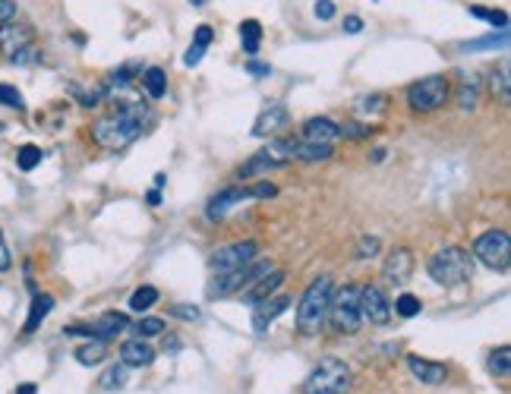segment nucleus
Returning <instances> with one entry per match:
<instances>
[{
  "instance_id": "09e8293b",
  "label": "nucleus",
  "mask_w": 511,
  "mask_h": 394,
  "mask_svg": "<svg viewBox=\"0 0 511 394\" xmlns=\"http://www.w3.org/2000/svg\"><path fill=\"white\" fill-rule=\"evenodd\" d=\"M212 38H215V32L208 26H199L196 28V38L193 42H199V44H212Z\"/></svg>"
},
{
  "instance_id": "58836bf2",
  "label": "nucleus",
  "mask_w": 511,
  "mask_h": 394,
  "mask_svg": "<svg viewBox=\"0 0 511 394\" xmlns=\"http://www.w3.org/2000/svg\"><path fill=\"white\" fill-rule=\"evenodd\" d=\"M249 189V199H272V196H278V187L269 181L256 183V187H247Z\"/></svg>"
},
{
  "instance_id": "c85d7f7f",
  "label": "nucleus",
  "mask_w": 511,
  "mask_h": 394,
  "mask_svg": "<svg viewBox=\"0 0 511 394\" xmlns=\"http://www.w3.org/2000/svg\"><path fill=\"white\" fill-rule=\"evenodd\" d=\"M104 357H108L104 341H92V344H85L77 350V363H83V366H95V363H101Z\"/></svg>"
},
{
  "instance_id": "20e7f679",
  "label": "nucleus",
  "mask_w": 511,
  "mask_h": 394,
  "mask_svg": "<svg viewBox=\"0 0 511 394\" xmlns=\"http://www.w3.org/2000/svg\"><path fill=\"white\" fill-rule=\"evenodd\" d=\"M325 322H332V328L341 334L360 332L363 316H360V287L357 284H345L338 293H332V300H328V318H325Z\"/></svg>"
},
{
  "instance_id": "6e6552de",
  "label": "nucleus",
  "mask_w": 511,
  "mask_h": 394,
  "mask_svg": "<svg viewBox=\"0 0 511 394\" xmlns=\"http://www.w3.org/2000/svg\"><path fill=\"white\" fill-rule=\"evenodd\" d=\"M449 92H451V85L445 76H426L408 89V104L420 114H433L449 101Z\"/></svg>"
},
{
  "instance_id": "a18cd8bd",
  "label": "nucleus",
  "mask_w": 511,
  "mask_h": 394,
  "mask_svg": "<svg viewBox=\"0 0 511 394\" xmlns=\"http://www.w3.org/2000/svg\"><path fill=\"white\" fill-rule=\"evenodd\" d=\"M16 16V4L13 0H0V22H10Z\"/></svg>"
},
{
  "instance_id": "4468645a",
  "label": "nucleus",
  "mask_w": 511,
  "mask_h": 394,
  "mask_svg": "<svg viewBox=\"0 0 511 394\" xmlns=\"http://www.w3.org/2000/svg\"><path fill=\"white\" fill-rule=\"evenodd\" d=\"M341 139V126L328 117H312L304 124V142H322V146H335Z\"/></svg>"
},
{
  "instance_id": "f257e3e1",
  "label": "nucleus",
  "mask_w": 511,
  "mask_h": 394,
  "mask_svg": "<svg viewBox=\"0 0 511 394\" xmlns=\"http://www.w3.org/2000/svg\"><path fill=\"white\" fill-rule=\"evenodd\" d=\"M142 124H145V108L124 104V108H118L114 114H108V117H101L92 126V139L101 149H108V152H120V149H126L130 142H136L142 136L145 130Z\"/></svg>"
},
{
  "instance_id": "c03bdc74",
  "label": "nucleus",
  "mask_w": 511,
  "mask_h": 394,
  "mask_svg": "<svg viewBox=\"0 0 511 394\" xmlns=\"http://www.w3.org/2000/svg\"><path fill=\"white\" fill-rule=\"evenodd\" d=\"M10 249H7V240H4V230H0V271H7L10 269Z\"/></svg>"
},
{
  "instance_id": "864d4df0",
  "label": "nucleus",
  "mask_w": 511,
  "mask_h": 394,
  "mask_svg": "<svg viewBox=\"0 0 511 394\" xmlns=\"http://www.w3.org/2000/svg\"><path fill=\"white\" fill-rule=\"evenodd\" d=\"M193 4H196V7H202V4H206V0H193Z\"/></svg>"
},
{
  "instance_id": "5701e85b",
  "label": "nucleus",
  "mask_w": 511,
  "mask_h": 394,
  "mask_svg": "<svg viewBox=\"0 0 511 394\" xmlns=\"http://www.w3.org/2000/svg\"><path fill=\"white\" fill-rule=\"evenodd\" d=\"M240 42H243V51L249 57L259 54V42H263V26L256 20H243L240 22Z\"/></svg>"
},
{
  "instance_id": "72a5a7b5",
  "label": "nucleus",
  "mask_w": 511,
  "mask_h": 394,
  "mask_svg": "<svg viewBox=\"0 0 511 394\" xmlns=\"http://www.w3.org/2000/svg\"><path fill=\"white\" fill-rule=\"evenodd\" d=\"M126 385V366L120 363V366H111L108 373L101 375V388L104 391H114V388H124Z\"/></svg>"
},
{
  "instance_id": "7ed1b4c3",
  "label": "nucleus",
  "mask_w": 511,
  "mask_h": 394,
  "mask_svg": "<svg viewBox=\"0 0 511 394\" xmlns=\"http://www.w3.org/2000/svg\"><path fill=\"white\" fill-rule=\"evenodd\" d=\"M426 271L442 287H461V284H467L474 277V256L461 246H445L439 253H433V259L426 262Z\"/></svg>"
},
{
  "instance_id": "4c0bfd02",
  "label": "nucleus",
  "mask_w": 511,
  "mask_h": 394,
  "mask_svg": "<svg viewBox=\"0 0 511 394\" xmlns=\"http://www.w3.org/2000/svg\"><path fill=\"white\" fill-rule=\"evenodd\" d=\"M0 104H7L13 111H22V108H26V101H22V95L13 89V85H0Z\"/></svg>"
},
{
  "instance_id": "423d86ee",
  "label": "nucleus",
  "mask_w": 511,
  "mask_h": 394,
  "mask_svg": "<svg viewBox=\"0 0 511 394\" xmlns=\"http://www.w3.org/2000/svg\"><path fill=\"white\" fill-rule=\"evenodd\" d=\"M272 271V262H249L243 269H234V271H222V275H215V281L208 284V297H231V293H240L247 291L249 284L259 281L263 275Z\"/></svg>"
},
{
  "instance_id": "bb28decb",
  "label": "nucleus",
  "mask_w": 511,
  "mask_h": 394,
  "mask_svg": "<svg viewBox=\"0 0 511 394\" xmlns=\"http://www.w3.org/2000/svg\"><path fill=\"white\" fill-rule=\"evenodd\" d=\"M300 161H328L332 158V146H322V142H297V155Z\"/></svg>"
},
{
  "instance_id": "473e14b6",
  "label": "nucleus",
  "mask_w": 511,
  "mask_h": 394,
  "mask_svg": "<svg viewBox=\"0 0 511 394\" xmlns=\"http://www.w3.org/2000/svg\"><path fill=\"white\" fill-rule=\"evenodd\" d=\"M16 165H20L22 171H35V167L42 165V149H38V146H22L20 155H16Z\"/></svg>"
},
{
  "instance_id": "a878e982",
  "label": "nucleus",
  "mask_w": 511,
  "mask_h": 394,
  "mask_svg": "<svg viewBox=\"0 0 511 394\" xmlns=\"http://www.w3.org/2000/svg\"><path fill=\"white\" fill-rule=\"evenodd\" d=\"M508 44V28H499V35H486V38H474V42H464L461 51H492V48H505Z\"/></svg>"
},
{
  "instance_id": "f3484780",
  "label": "nucleus",
  "mask_w": 511,
  "mask_h": 394,
  "mask_svg": "<svg viewBox=\"0 0 511 394\" xmlns=\"http://www.w3.org/2000/svg\"><path fill=\"white\" fill-rule=\"evenodd\" d=\"M120 363H124V366H136V369L152 366L155 350L136 334V338H130V341H124V344H120Z\"/></svg>"
},
{
  "instance_id": "e433bc0d",
  "label": "nucleus",
  "mask_w": 511,
  "mask_h": 394,
  "mask_svg": "<svg viewBox=\"0 0 511 394\" xmlns=\"http://www.w3.org/2000/svg\"><path fill=\"white\" fill-rule=\"evenodd\" d=\"M379 249H382L379 237H363V240L357 243V256L360 259H373V256H379Z\"/></svg>"
},
{
  "instance_id": "4be33fe9",
  "label": "nucleus",
  "mask_w": 511,
  "mask_h": 394,
  "mask_svg": "<svg viewBox=\"0 0 511 394\" xmlns=\"http://www.w3.org/2000/svg\"><path fill=\"white\" fill-rule=\"evenodd\" d=\"M275 167H281V161H278L275 155L265 149V152H256L253 158H249L247 165L240 167V177H259V173L275 171Z\"/></svg>"
},
{
  "instance_id": "39448f33",
  "label": "nucleus",
  "mask_w": 511,
  "mask_h": 394,
  "mask_svg": "<svg viewBox=\"0 0 511 394\" xmlns=\"http://www.w3.org/2000/svg\"><path fill=\"white\" fill-rule=\"evenodd\" d=\"M347 385H351L347 363L335 360V357H325L310 373V379L304 382V394H345Z\"/></svg>"
},
{
  "instance_id": "8fccbe9b",
  "label": "nucleus",
  "mask_w": 511,
  "mask_h": 394,
  "mask_svg": "<svg viewBox=\"0 0 511 394\" xmlns=\"http://www.w3.org/2000/svg\"><path fill=\"white\" fill-rule=\"evenodd\" d=\"M149 205H161V193H158V189H152V193H149Z\"/></svg>"
},
{
  "instance_id": "de8ad7c7",
  "label": "nucleus",
  "mask_w": 511,
  "mask_h": 394,
  "mask_svg": "<svg viewBox=\"0 0 511 394\" xmlns=\"http://www.w3.org/2000/svg\"><path fill=\"white\" fill-rule=\"evenodd\" d=\"M345 32H347V35L363 32V20H360V16H347V20H345Z\"/></svg>"
},
{
  "instance_id": "c9c22d12",
  "label": "nucleus",
  "mask_w": 511,
  "mask_h": 394,
  "mask_svg": "<svg viewBox=\"0 0 511 394\" xmlns=\"http://www.w3.org/2000/svg\"><path fill=\"white\" fill-rule=\"evenodd\" d=\"M470 16H477V20H486L499 28H508V13L502 10H483V7H470Z\"/></svg>"
},
{
  "instance_id": "cd10ccee",
  "label": "nucleus",
  "mask_w": 511,
  "mask_h": 394,
  "mask_svg": "<svg viewBox=\"0 0 511 394\" xmlns=\"http://www.w3.org/2000/svg\"><path fill=\"white\" fill-rule=\"evenodd\" d=\"M155 303H158V291H155L152 284H145V287L133 291V297H130V310L133 312H149Z\"/></svg>"
},
{
  "instance_id": "393cba45",
  "label": "nucleus",
  "mask_w": 511,
  "mask_h": 394,
  "mask_svg": "<svg viewBox=\"0 0 511 394\" xmlns=\"http://www.w3.org/2000/svg\"><path fill=\"white\" fill-rule=\"evenodd\" d=\"M480 101V76H467L458 89V104H461V111H474Z\"/></svg>"
},
{
  "instance_id": "79ce46f5",
  "label": "nucleus",
  "mask_w": 511,
  "mask_h": 394,
  "mask_svg": "<svg viewBox=\"0 0 511 394\" xmlns=\"http://www.w3.org/2000/svg\"><path fill=\"white\" fill-rule=\"evenodd\" d=\"M369 133H373V126H363V124L341 126V136H347V139H363V136H369Z\"/></svg>"
},
{
  "instance_id": "2f4dec72",
  "label": "nucleus",
  "mask_w": 511,
  "mask_h": 394,
  "mask_svg": "<svg viewBox=\"0 0 511 394\" xmlns=\"http://www.w3.org/2000/svg\"><path fill=\"white\" fill-rule=\"evenodd\" d=\"M136 334L139 338H155V334H161L165 332V318H155V316H145V318H139L136 326Z\"/></svg>"
},
{
  "instance_id": "2eb2a0df",
  "label": "nucleus",
  "mask_w": 511,
  "mask_h": 394,
  "mask_svg": "<svg viewBox=\"0 0 511 394\" xmlns=\"http://www.w3.org/2000/svg\"><path fill=\"white\" fill-rule=\"evenodd\" d=\"M290 310V297H269V300H263V303H256V312H253V332H259L263 334L265 328L275 322L281 312H288Z\"/></svg>"
},
{
  "instance_id": "a19ab883",
  "label": "nucleus",
  "mask_w": 511,
  "mask_h": 394,
  "mask_svg": "<svg viewBox=\"0 0 511 394\" xmlns=\"http://www.w3.org/2000/svg\"><path fill=\"white\" fill-rule=\"evenodd\" d=\"M171 316L174 318H187V322H196V318H199L202 316V312H199V306H171Z\"/></svg>"
},
{
  "instance_id": "1a4fd4ad",
  "label": "nucleus",
  "mask_w": 511,
  "mask_h": 394,
  "mask_svg": "<svg viewBox=\"0 0 511 394\" xmlns=\"http://www.w3.org/2000/svg\"><path fill=\"white\" fill-rule=\"evenodd\" d=\"M256 256H259V243H256V240L231 243V246L215 249V256H212V269L218 271V275H222V271L243 269V265H249Z\"/></svg>"
},
{
  "instance_id": "ddd939ff",
  "label": "nucleus",
  "mask_w": 511,
  "mask_h": 394,
  "mask_svg": "<svg viewBox=\"0 0 511 394\" xmlns=\"http://www.w3.org/2000/svg\"><path fill=\"white\" fill-rule=\"evenodd\" d=\"M243 199H249L247 187H231V189H222L218 196H212V202H208V208H206L208 221H222L224 214H228L234 205H240Z\"/></svg>"
},
{
  "instance_id": "9b49d317",
  "label": "nucleus",
  "mask_w": 511,
  "mask_h": 394,
  "mask_svg": "<svg viewBox=\"0 0 511 394\" xmlns=\"http://www.w3.org/2000/svg\"><path fill=\"white\" fill-rule=\"evenodd\" d=\"M130 326V318L124 316V312H104L101 318H98L92 328H83V326H69L67 334H85V338H95V341H111L118 338V334H124Z\"/></svg>"
},
{
  "instance_id": "3c124183",
  "label": "nucleus",
  "mask_w": 511,
  "mask_h": 394,
  "mask_svg": "<svg viewBox=\"0 0 511 394\" xmlns=\"http://www.w3.org/2000/svg\"><path fill=\"white\" fill-rule=\"evenodd\" d=\"M165 181H167L165 173H155V189H161V187H165Z\"/></svg>"
},
{
  "instance_id": "b1692460",
  "label": "nucleus",
  "mask_w": 511,
  "mask_h": 394,
  "mask_svg": "<svg viewBox=\"0 0 511 394\" xmlns=\"http://www.w3.org/2000/svg\"><path fill=\"white\" fill-rule=\"evenodd\" d=\"M142 85H145V92H149V98H165V92H167L165 69H161V67H149L142 73Z\"/></svg>"
},
{
  "instance_id": "f8f14e48",
  "label": "nucleus",
  "mask_w": 511,
  "mask_h": 394,
  "mask_svg": "<svg viewBox=\"0 0 511 394\" xmlns=\"http://www.w3.org/2000/svg\"><path fill=\"white\" fill-rule=\"evenodd\" d=\"M35 42V32L26 26V22H0V54L10 57L13 60L16 54H20L22 48H28V44Z\"/></svg>"
},
{
  "instance_id": "f03ea898",
  "label": "nucleus",
  "mask_w": 511,
  "mask_h": 394,
  "mask_svg": "<svg viewBox=\"0 0 511 394\" xmlns=\"http://www.w3.org/2000/svg\"><path fill=\"white\" fill-rule=\"evenodd\" d=\"M335 293V281L328 275H319L316 281L310 284L300 297V306H297V328L300 334H319V328L325 326V318H328V300Z\"/></svg>"
},
{
  "instance_id": "9d476101",
  "label": "nucleus",
  "mask_w": 511,
  "mask_h": 394,
  "mask_svg": "<svg viewBox=\"0 0 511 394\" xmlns=\"http://www.w3.org/2000/svg\"><path fill=\"white\" fill-rule=\"evenodd\" d=\"M360 316L373 322V326H388L392 322V303L382 293V287H376V284L360 287Z\"/></svg>"
},
{
  "instance_id": "ea45409f",
  "label": "nucleus",
  "mask_w": 511,
  "mask_h": 394,
  "mask_svg": "<svg viewBox=\"0 0 511 394\" xmlns=\"http://www.w3.org/2000/svg\"><path fill=\"white\" fill-rule=\"evenodd\" d=\"M206 48H208V44L193 42V44H190V51H187V57H183V63H187V67H199L202 57H206Z\"/></svg>"
},
{
  "instance_id": "6ab92c4d",
  "label": "nucleus",
  "mask_w": 511,
  "mask_h": 394,
  "mask_svg": "<svg viewBox=\"0 0 511 394\" xmlns=\"http://www.w3.org/2000/svg\"><path fill=\"white\" fill-rule=\"evenodd\" d=\"M385 277L394 284H404L414 271V256H410V249H394L392 256L385 259Z\"/></svg>"
},
{
  "instance_id": "7c9ffc66",
  "label": "nucleus",
  "mask_w": 511,
  "mask_h": 394,
  "mask_svg": "<svg viewBox=\"0 0 511 394\" xmlns=\"http://www.w3.org/2000/svg\"><path fill=\"white\" fill-rule=\"evenodd\" d=\"M420 310H423V303L414 297V293H401V297L394 300V312H398L401 318H414V316H420Z\"/></svg>"
},
{
  "instance_id": "37998d69",
  "label": "nucleus",
  "mask_w": 511,
  "mask_h": 394,
  "mask_svg": "<svg viewBox=\"0 0 511 394\" xmlns=\"http://www.w3.org/2000/svg\"><path fill=\"white\" fill-rule=\"evenodd\" d=\"M312 13H316V20H332V16H335V4H332V0H316Z\"/></svg>"
},
{
  "instance_id": "aec40b11",
  "label": "nucleus",
  "mask_w": 511,
  "mask_h": 394,
  "mask_svg": "<svg viewBox=\"0 0 511 394\" xmlns=\"http://www.w3.org/2000/svg\"><path fill=\"white\" fill-rule=\"evenodd\" d=\"M408 366H410V373L423 382V385H442V382L449 379V369H445L442 363L423 360V357H410Z\"/></svg>"
},
{
  "instance_id": "a211bd4d",
  "label": "nucleus",
  "mask_w": 511,
  "mask_h": 394,
  "mask_svg": "<svg viewBox=\"0 0 511 394\" xmlns=\"http://www.w3.org/2000/svg\"><path fill=\"white\" fill-rule=\"evenodd\" d=\"M284 284V271H275L272 269L269 275H263L259 281H253L247 287V293H243V303H249V306H256V303H263V300H269L272 293L278 291Z\"/></svg>"
},
{
  "instance_id": "603ef678",
  "label": "nucleus",
  "mask_w": 511,
  "mask_h": 394,
  "mask_svg": "<svg viewBox=\"0 0 511 394\" xmlns=\"http://www.w3.org/2000/svg\"><path fill=\"white\" fill-rule=\"evenodd\" d=\"M16 394H35V385H22V388H20V391H16Z\"/></svg>"
},
{
  "instance_id": "f704fd0d",
  "label": "nucleus",
  "mask_w": 511,
  "mask_h": 394,
  "mask_svg": "<svg viewBox=\"0 0 511 394\" xmlns=\"http://www.w3.org/2000/svg\"><path fill=\"white\" fill-rule=\"evenodd\" d=\"M492 92H499V101L508 104L511 92H508V63L499 67V73H492Z\"/></svg>"
},
{
  "instance_id": "0eeeda50",
  "label": "nucleus",
  "mask_w": 511,
  "mask_h": 394,
  "mask_svg": "<svg viewBox=\"0 0 511 394\" xmlns=\"http://www.w3.org/2000/svg\"><path fill=\"white\" fill-rule=\"evenodd\" d=\"M470 256L483 262L492 271H508L511 265V237L508 230H486L477 243H474V253Z\"/></svg>"
},
{
  "instance_id": "c756f323",
  "label": "nucleus",
  "mask_w": 511,
  "mask_h": 394,
  "mask_svg": "<svg viewBox=\"0 0 511 394\" xmlns=\"http://www.w3.org/2000/svg\"><path fill=\"white\" fill-rule=\"evenodd\" d=\"M490 373L499 375V379H508V373H511V350L508 347H499V350L490 353Z\"/></svg>"
},
{
  "instance_id": "dca6fc26",
  "label": "nucleus",
  "mask_w": 511,
  "mask_h": 394,
  "mask_svg": "<svg viewBox=\"0 0 511 394\" xmlns=\"http://www.w3.org/2000/svg\"><path fill=\"white\" fill-rule=\"evenodd\" d=\"M288 108L284 104H272L269 111H263L259 117H256L253 124V136L265 139V136H275V133H281L284 126H288Z\"/></svg>"
},
{
  "instance_id": "412c9836",
  "label": "nucleus",
  "mask_w": 511,
  "mask_h": 394,
  "mask_svg": "<svg viewBox=\"0 0 511 394\" xmlns=\"http://www.w3.org/2000/svg\"><path fill=\"white\" fill-rule=\"evenodd\" d=\"M51 310H54V297H51V293H38V297L32 300V306H28V318H26V328H22V332L26 334L38 332V326L48 318Z\"/></svg>"
},
{
  "instance_id": "49530a36",
  "label": "nucleus",
  "mask_w": 511,
  "mask_h": 394,
  "mask_svg": "<svg viewBox=\"0 0 511 394\" xmlns=\"http://www.w3.org/2000/svg\"><path fill=\"white\" fill-rule=\"evenodd\" d=\"M247 73H253V76H269V73H272V67H269V63L249 60V63H247Z\"/></svg>"
}]
</instances>
